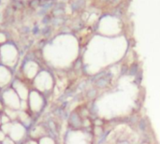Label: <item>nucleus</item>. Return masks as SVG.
<instances>
[{"instance_id": "obj_16", "label": "nucleus", "mask_w": 160, "mask_h": 144, "mask_svg": "<svg viewBox=\"0 0 160 144\" xmlns=\"http://www.w3.org/2000/svg\"><path fill=\"white\" fill-rule=\"evenodd\" d=\"M5 40H6L5 36H4V35H2V34H0V44H1V43H4V42H5Z\"/></svg>"}, {"instance_id": "obj_18", "label": "nucleus", "mask_w": 160, "mask_h": 144, "mask_svg": "<svg viewBox=\"0 0 160 144\" xmlns=\"http://www.w3.org/2000/svg\"><path fill=\"white\" fill-rule=\"evenodd\" d=\"M0 131H1V129H0Z\"/></svg>"}, {"instance_id": "obj_15", "label": "nucleus", "mask_w": 160, "mask_h": 144, "mask_svg": "<svg viewBox=\"0 0 160 144\" xmlns=\"http://www.w3.org/2000/svg\"><path fill=\"white\" fill-rule=\"evenodd\" d=\"M6 137H7V135L4 133V132H2V131H0V143L6 139Z\"/></svg>"}, {"instance_id": "obj_13", "label": "nucleus", "mask_w": 160, "mask_h": 144, "mask_svg": "<svg viewBox=\"0 0 160 144\" xmlns=\"http://www.w3.org/2000/svg\"><path fill=\"white\" fill-rule=\"evenodd\" d=\"M1 144H17L13 140H11L8 136L6 137V139L1 142Z\"/></svg>"}, {"instance_id": "obj_9", "label": "nucleus", "mask_w": 160, "mask_h": 144, "mask_svg": "<svg viewBox=\"0 0 160 144\" xmlns=\"http://www.w3.org/2000/svg\"><path fill=\"white\" fill-rule=\"evenodd\" d=\"M46 136V131L44 127L40 126V125H37L35 127H33L30 131H29V139L32 140H36V141H39L41 138Z\"/></svg>"}, {"instance_id": "obj_1", "label": "nucleus", "mask_w": 160, "mask_h": 144, "mask_svg": "<svg viewBox=\"0 0 160 144\" xmlns=\"http://www.w3.org/2000/svg\"><path fill=\"white\" fill-rule=\"evenodd\" d=\"M32 82L34 85V89L42 93L43 95L44 93L51 91L53 85L52 77L47 71H39V73L37 75Z\"/></svg>"}, {"instance_id": "obj_7", "label": "nucleus", "mask_w": 160, "mask_h": 144, "mask_svg": "<svg viewBox=\"0 0 160 144\" xmlns=\"http://www.w3.org/2000/svg\"><path fill=\"white\" fill-rule=\"evenodd\" d=\"M12 73L8 67L0 65V88L5 89L12 82Z\"/></svg>"}, {"instance_id": "obj_5", "label": "nucleus", "mask_w": 160, "mask_h": 144, "mask_svg": "<svg viewBox=\"0 0 160 144\" xmlns=\"http://www.w3.org/2000/svg\"><path fill=\"white\" fill-rule=\"evenodd\" d=\"M27 135V127H24L22 124H21L18 121L12 122L10 130L8 132V137L13 140L16 143L22 142L24 141V138Z\"/></svg>"}, {"instance_id": "obj_6", "label": "nucleus", "mask_w": 160, "mask_h": 144, "mask_svg": "<svg viewBox=\"0 0 160 144\" xmlns=\"http://www.w3.org/2000/svg\"><path fill=\"white\" fill-rule=\"evenodd\" d=\"M11 87L17 93L22 101H27L31 90L25 82H22L21 79H15L11 82Z\"/></svg>"}, {"instance_id": "obj_4", "label": "nucleus", "mask_w": 160, "mask_h": 144, "mask_svg": "<svg viewBox=\"0 0 160 144\" xmlns=\"http://www.w3.org/2000/svg\"><path fill=\"white\" fill-rule=\"evenodd\" d=\"M17 60V51L10 45H5L0 50V61L6 67L15 65Z\"/></svg>"}, {"instance_id": "obj_3", "label": "nucleus", "mask_w": 160, "mask_h": 144, "mask_svg": "<svg viewBox=\"0 0 160 144\" xmlns=\"http://www.w3.org/2000/svg\"><path fill=\"white\" fill-rule=\"evenodd\" d=\"M28 112L32 113H39L45 106V97L44 95L35 89L30 91L28 99Z\"/></svg>"}, {"instance_id": "obj_11", "label": "nucleus", "mask_w": 160, "mask_h": 144, "mask_svg": "<svg viewBox=\"0 0 160 144\" xmlns=\"http://www.w3.org/2000/svg\"><path fill=\"white\" fill-rule=\"evenodd\" d=\"M38 143L39 144H55V142H54L52 138H50V137H48V136H45V137L41 138V139L38 141Z\"/></svg>"}, {"instance_id": "obj_19", "label": "nucleus", "mask_w": 160, "mask_h": 144, "mask_svg": "<svg viewBox=\"0 0 160 144\" xmlns=\"http://www.w3.org/2000/svg\"><path fill=\"white\" fill-rule=\"evenodd\" d=\"M0 144H1V143H0Z\"/></svg>"}, {"instance_id": "obj_14", "label": "nucleus", "mask_w": 160, "mask_h": 144, "mask_svg": "<svg viewBox=\"0 0 160 144\" xmlns=\"http://www.w3.org/2000/svg\"><path fill=\"white\" fill-rule=\"evenodd\" d=\"M22 144H39L38 143V141H36V140H32V139H28L26 141H23Z\"/></svg>"}, {"instance_id": "obj_10", "label": "nucleus", "mask_w": 160, "mask_h": 144, "mask_svg": "<svg viewBox=\"0 0 160 144\" xmlns=\"http://www.w3.org/2000/svg\"><path fill=\"white\" fill-rule=\"evenodd\" d=\"M18 122H20L21 124H22L24 127H28L31 126L32 124V116L29 113V112H25V111H19V114H18Z\"/></svg>"}, {"instance_id": "obj_2", "label": "nucleus", "mask_w": 160, "mask_h": 144, "mask_svg": "<svg viewBox=\"0 0 160 144\" xmlns=\"http://www.w3.org/2000/svg\"><path fill=\"white\" fill-rule=\"evenodd\" d=\"M0 98L3 101L6 108L20 111L22 100L11 86H8L3 90Z\"/></svg>"}, {"instance_id": "obj_17", "label": "nucleus", "mask_w": 160, "mask_h": 144, "mask_svg": "<svg viewBox=\"0 0 160 144\" xmlns=\"http://www.w3.org/2000/svg\"><path fill=\"white\" fill-rule=\"evenodd\" d=\"M1 114H2V113L0 112V126H1Z\"/></svg>"}, {"instance_id": "obj_8", "label": "nucleus", "mask_w": 160, "mask_h": 144, "mask_svg": "<svg viewBox=\"0 0 160 144\" xmlns=\"http://www.w3.org/2000/svg\"><path fill=\"white\" fill-rule=\"evenodd\" d=\"M38 73H39V68L38 64H36L35 62L30 61L24 65L23 74L26 77V79H28L29 81H33Z\"/></svg>"}, {"instance_id": "obj_12", "label": "nucleus", "mask_w": 160, "mask_h": 144, "mask_svg": "<svg viewBox=\"0 0 160 144\" xmlns=\"http://www.w3.org/2000/svg\"><path fill=\"white\" fill-rule=\"evenodd\" d=\"M12 121L10 120V118L6 114V113H2L1 114V125H6V124H9Z\"/></svg>"}]
</instances>
